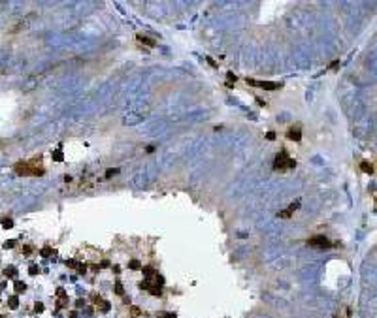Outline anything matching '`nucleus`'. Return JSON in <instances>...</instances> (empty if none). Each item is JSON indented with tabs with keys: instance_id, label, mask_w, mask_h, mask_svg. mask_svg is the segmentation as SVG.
Listing matches in <instances>:
<instances>
[{
	"instance_id": "obj_6",
	"label": "nucleus",
	"mask_w": 377,
	"mask_h": 318,
	"mask_svg": "<svg viewBox=\"0 0 377 318\" xmlns=\"http://www.w3.org/2000/svg\"><path fill=\"white\" fill-rule=\"evenodd\" d=\"M138 40H140V41H145V43H147V45H151V47L155 45V41H151L149 38H144V36H138Z\"/></svg>"
},
{
	"instance_id": "obj_3",
	"label": "nucleus",
	"mask_w": 377,
	"mask_h": 318,
	"mask_svg": "<svg viewBox=\"0 0 377 318\" xmlns=\"http://www.w3.org/2000/svg\"><path fill=\"white\" fill-rule=\"evenodd\" d=\"M309 245L311 247H321V249H328V247H332V243H330L324 235H317L313 239H309Z\"/></svg>"
},
{
	"instance_id": "obj_4",
	"label": "nucleus",
	"mask_w": 377,
	"mask_h": 318,
	"mask_svg": "<svg viewBox=\"0 0 377 318\" xmlns=\"http://www.w3.org/2000/svg\"><path fill=\"white\" fill-rule=\"evenodd\" d=\"M298 207H300V202H294V203H291V207H289L287 211H281V213H277V216H279V218H289V216H291V215H292V213H294Z\"/></svg>"
},
{
	"instance_id": "obj_5",
	"label": "nucleus",
	"mask_w": 377,
	"mask_h": 318,
	"mask_svg": "<svg viewBox=\"0 0 377 318\" xmlns=\"http://www.w3.org/2000/svg\"><path fill=\"white\" fill-rule=\"evenodd\" d=\"M289 137H291V139H296V141H298V139L302 137V134H300V130H298V128H291V132H289Z\"/></svg>"
},
{
	"instance_id": "obj_2",
	"label": "nucleus",
	"mask_w": 377,
	"mask_h": 318,
	"mask_svg": "<svg viewBox=\"0 0 377 318\" xmlns=\"http://www.w3.org/2000/svg\"><path fill=\"white\" fill-rule=\"evenodd\" d=\"M247 85L251 87H258V89H266V90H277L281 89V83H272V81H255L247 77Z\"/></svg>"
},
{
	"instance_id": "obj_7",
	"label": "nucleus",
	"mask_w": 377,
	"mask_h": 318,
	"mask_svg": "<svg viewBox=\"0 0 377 318\" xmlns=\"http://www.w3.org/2000/svg\"><path fill=\"white\" fill-rule=\"evenodd\" d=\"M360 168H362V171H366V173H371V166H370V164H366V162H364Z\"/></svg>"
},
{
	"instance_id": "obj_8",
	"label": "nucleus",
	"mask_w": 377,
	"mask_h": 318,
	"mask_svg": "<svg viewBox=\"0 0 377 318\" xmlns=\"http://www.w3.org/2000/svg\"><path fill=\"white\" fill-rule=\"evenodd\" d=\"M119 169H108V177H111V175H115Z\"/></svg>"
},
{
	"instance_id": "obj_1",
	"label": "nucleus",
	"mask_w": 377,
	"mask_h": 318,
	"mask_svg": "<svg viewBox=\"0 0 377 318\" xmlns=\"http://www.w3.org/2000/svg\"><path fill=\"white\" fill-rule=\"evenodd\" d=\"M294 166H296V162H294L292 158H289V156H287V153L283 151V153H279V155L275 156V164H273V169L285 171V169H291V168H294Z\"/></svg>"
}]
</instances>
